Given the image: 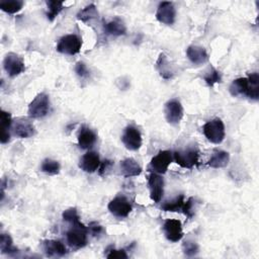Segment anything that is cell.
<instances>
[{"label":"cell","mask_w":259,"mask_h":259,"mask_svg":"<svg viewBox=\"0 0 259 259\" xmlns=\"http://www.w3.org/2000/svg\"><path fill=\"white\" fill-rule=\"evenodd\" d=\"M205 138L212 144H221L225 139V124L221 118L207 121L202 127Z\"/></svg>","instance_id":"1"},{"label":"cell","mask_w":259,"mask_h":259,"mask_svg":"<svg viewBox=\"0 0 259 259\" xmlns=\"http://www.w3.org/2000/svg\"><path fill=\"white\" fill-rule=\"evenodd\" d=\"M174 161L182 168L191 169L193 168L199 158V151L196 147H188L185 150L175 151L173 154Z\"/></svg>","instance_id":"2"},{"label":"cell","mask_w":259,"mask_h":259,"mask_svg":"<svg viewBox=\"0 0 259 259\" xmlns=\"http://www.w3.org/2000/svg\"><path fill=\"white\" fill-rule=\"evenodd\" d=\"M87 233H88V228H86L83 224L74 225L66 234L67 243L69 244L70 247L74 249L83 248L88 243Z\"/></svg>","instance_id":"3"},{"label":"cell","mask_w":259,"mask_h":259,"mask_svg":"<svg viewBox=\"0 0 259 259\" xmlns=\"http://www.w3.org/2000/svg\"><path fill=\"white\" fill-rule=\"evenodd\" d=\"M50 110V98L46 93H38L28 105L27 113L32 118L46 116Z\"/></svg>","instance_id":"4"},{"label":"cell","mask_w":259,"mask_h":259,"mask_svg":"<svg viewBox=\"0 0 259 259\" xmlns=\"http://www.w3.org/2000/svg\"><path fill=\"white\" fill-rule=\"evenodd\" d=\"M82 48V39L77 34H67L59 39L56 50L65 55H76Z\"/></svg>","instance_id":"5"},{"label":"cell","mask_w":259,"mask_h":259,"mask_svg":"<svg viewBox=\"0 0 259 259\" xmlns=\"http://www.w3.org/2000/svg\"><path fill=\"white\" fill-rule=\"evenodd\" d=\"M173 160V155L170 151H160L156 156L151 159L149 170L157 173V174H164L166 173L169 165Z\"/></svg>","instance_id":"6"},{"label":"cell","mask_w":259,"mask_h":259,"mask_svg":"<svg viewBox=\"0 0 259 259\" xmlns=\"http://www.w3.org/2000/svg\"><path fill=\"white\" fill-rule=\"evenodd\" d=\"M108 210L116 218H126L133 209L130 200L122 195L115 196L107 205Z\"/></svg>","instance_id":"7"},{"label":"cell","mask_w":259,"mask_h":259,"mask_svg":"<svg viewBox=\"0 0 259 259\" xmlns=\"http://www.w3.org/2000/svg\"><path fill=\"white\" fill-rule=\"evenodd\" d=\"M3 68L9 77H16L25 70L22 59L14 54L8 53L3 60Z\"/></svg>","instance_id":"8"},{"label":"cell","mask_w":259,"mask_h":259,"mask_svg":"<svg viewBox=\"0 0 259 259\" xmlns=\"http://www.w3.org/2000/svg\"><path fill=\"white\" fill-rule=\"evenodd\" d=\"M164 114L170 124H178L183 117V107L179 100L170 99L165 103Z\"/></svg>","instance_id":"9"},{"label":"cell","mask_w":259,"mask_h":259,"mask_svg":"<svg viewBox=\"0 0 259 259\" xmlns=\"http://www.w3.org/2000/svg\"><path fill=\"white\" fill-rule=\"evenodd\" d=\"M121 142L127 150L137 151L142 146V135L134 125H127L121 136Z\"/></svg>","instance_id":"10"},{"label":"cell","mask_w":259,"mask_h":259,"mask_svg":"<svg viewBox=\"0 0 259 259\" xmlns=\"http://www.w3.org/2000/svg\"><path fill=\"white\" fill-rule=\"evenodd\" d=\"M148 188L150 197L155 202L161 201L164 194V179L160 174L152 172L148 177Z\"/></svg>","instance_id":"11"},{"label":"cell","mask_w":259,"mask_h":259,"mask_svg":"<svg viewBox=\"0 0 259 259\" xmlns=\"http://www.w3.org/2000/svg\"><path fill=\"white\" fill-rule=\"evenodd\" d=\"M156 18L163 24H173L176 18V9L174 4L169 1H163L159 3L156 11Z\"/></svg>","instance_id":"12"},{"label":"cell","mask_w":259,"mask_h":259,"mask_svg":"<svg viewBox=\"0 0 259 259\" xmlns=\"http://www.w3.org/2000/svg\"><path fill=\"white\" fill-rule=\"evenodd\" d=\"M163 232L165 237L170 242H178L183 237L182 225L179 220L168 219L163 224Z\"/></svg>","instance_id":"13"},{"label":"cell","mask_w":259,"mask_h":259,"mask_svg":"<svg viewBox=\"0 0 259 259\" xmlns=\"http://www.w3.org/2000/svg\"><path fill=\"white\" fill-rule=\"evenodd\" d=\"M12 130L16 137L21 139L30 138L34 135V126L26 117H18L12 122Z\"/></svg>","instance_id":"14"},{"label":"cell","mask_w":259,"mask_h":259,"mask_svg":"<svg viewBox=\"0 0 259 259\" xmlns=\"http://www.w3.org/2000/svg\"><path fill=\"white\" fill-rule=\"evenodd\" d=\"M100 166V158L98 153L94 151H89L85 153L80 161H79V168L87 173L95 172Z\"/></svg>","instance_id":"15"},{"label":"cell","mask_w":259,"mask_h":259,"mask_svg":"<svg viewBox=\"0 0 259 259\" xmlns=\"http://www.w3.org/2000/svg\"><path fill=\"white\" fill-rule=\"evenodd\" d=\"M188 60L194 65H202L208 61V55L204 48L199 46H189L186 50Z\"/></svg>","instance_id":"16"},{"label":"cell","mask_w":259,"mask_h":259,"mask_svg":"<svg viewBox=\"0 0 259 259\" xmlns=\"http://www.w3.org/2000/svg\"><path fill=\"white\" fill-rule=\"evenodd\" d=\"M42 249L47 256H64L67 254V248L65 245L57 240H45L42 242Z\"/></svg>","instance_id":"17"},{"label":"cell","mask_w":259,"mask_h":259,"mask_svg":"<svg viewBox=\"0 0 259 259\" xmlns=\"http://www.w3.org/2000/svg\"><path fill=\"white\" fill-rule=\"evenodd\" d=\"M142 167L133 158H126L120 161V173L124 177H134L140 175Z\"/></svg>","instance_id":"18"},{"label":"cell","mask_w":259,"mask_h":259,"mask_svg":"<svg viewBox=\"0 0 259 259\" xmlns=\"http://www.w3.org/2000/svg\"><path fill=\"white\" fill-rule=\"evenodd\" d=\"M96 140V134L92 130L84 126L81 128L78 135V146L81 149H90L94 146Z\"/></svg>","instance_id":"19"},{"label":"cell","mask_w":259,"mask_h":259,"mask_svg":"<svg viewBox=\"0 0 259 259\" xmlns=\"http://www.w3.org/2000/svg\"><path fill=\"white\" fill-rule=\"evenodd\" d=\"M229 161L230 154L228 152L215 149L207 161V165L211 168H224L229 164Z\"/></svg>","instance_id":"20"},{"label":"cell","mask_w":259,"mask_h":259,"mask_svg":"<svg viewBox=\"0 0 259 259\" xmlns=\"http://www.w3.org/2000/svg\"><path fill=\"white\" fill-rule=\"evenodd\" d=\"M103 29H104V32L106 34L113 35V36L122 35L126 31V27H125L124 22L118 17H115V18L111 19L110 21L105 22L104 25H103Z\"/></svg>","instance_id":"21"},{"label":"cell","mask_w":259,"mask_h":259,"mask_svg":"<svg viewBox=\"0 0 259 259\" xmlns=\"http://www.w3.org/2000/svg\"><path fill=\"white\" fill-rule=\"evenodd\" d=\"M248 87H249L248 78L247 77H241V78L235 79L231 83V85L229 87V91L235 97L242 96V95H247Z\"/></svg>","instance_id":"22"},{"label":"cell","mask_w":259,"mask_h":259,"mask_svg":"<svg viewBox=\"0 0 259 259\" xmlns=\"http://www.w3.org/2000/svg\"><path fill=\"white\" fill-rule=\"evenodd\" d=\"M156 69L159 72L160 76L166 80L171 79L173 77V70L170 66V63L167 60V57L161 53L156 62Z\"/></svg>","instance_id":"23"},{"label":"cell","mask_w":259,"mask_h":259,"mask_svg":"<svg viewBox=\"0 0 259 259\" xmlns=\"http://www.w3.org/2000/svg\"><path fill=\"white\" fill-rule=\"evenodd\" d=\"M0 119H1V143L5 144L10 140L9 128L11 127L13 121L11 118V114L4 110H1Z\"/></svg>","instance_id":"24"},{"label":"cell","mask_w":259,"mask_h":259,"mask_svg":"<svg viewBox=\"0 0 259 259\" xmlns=\"http://www.w3.org/2000/svg\"><path fill=\"white\" fill-rule=\"evenodd\" d=\"M247 78H248V82H249L247 96L250 99L258 100V98H259V75L257 72H253V73L249 74Z\"/></svg>","instance_id":"25"},{"label":"cell","mask_w":259,"mask_h":259,"mask_svg":"<svg viewBox=\"0 0 259 259\" xmlns=\"http://www.w3.org/2000/svg\"><path fill=\"white\" fill-rule=\"evenodd\" d=\"M184 196L180 194L179 196L175 197L170 201H165L161 205V209H163L164 211H181L184 205Z\"/></svg>","instance_id":"26"},{"label":"cell","mask_w":259,"mask_h":259,"mask_svg":"<svg viewBox=\"0 0 259 259\" xmlns=\"http://www.w3.org/2000/svg\"><path fill=\"white\" fill-rule=\"evenodd\" d=\"M98 17V11L94 4H90L80 10L77 14V18L83 22H88L94 18Z\"/></svg>","instance_id":"27"},{"label":"cell","mask_w":259,"mask_h":259,"mask_svg":"<svg viewBox=\"0 0 259 259\" xmlns=\"http://www.w3.org/2000/svg\"><path fill=\"white\" fill-rule=\"evenodd\" d=\"M60 169H61V166H60V163L56 160H53V159H50V158H47L45 159L42 162H41V165H40V170L48 174V175H56V174H59L60 172Z\"/></svg>","instance_id":"28"},{"label":"cell","mask_w":259,"mask_h":259,"mask_svg":"<svg viewBox=\"0 0 259 259\" xmlns=\"http://www.w3.org/2000/svg\"><path fill=\"white\" fill-rule=\"evenodd\" d=\"M22 7H23V1H20V0H8V1L6 0V1L0 2L1 10L9 14H14L20 11Z\"/></svg>","instance_id":"29"},{"label":"cell","mask_w":259,"mask_h":259,"mask_svg":"<svg viewBox=\"0 0 259 259\" xmlns=\"http://www.w3.org/2000/svg\"><path fill=\"white\" fill-rule=\"evenodd\" d=\"M0 249L3 254H12L16 253L18 250L13 246V242L11 237L8 234H1L0 236Z\"/></svg>","instance_id":"30"},{"label":"cell","mask_w":259,"mask_h":259,"mask_svg":"<svg viewBox=\"0 0 259 259\" xmlns=\"http://www.w3.org/2000/svg\"><path fill=\"white\" fill-rule=\"evenodd\" d=\"M63 4L64 3L62 1H53V0L47 1V5H48L47 17L50 21H53L58 16V14L62 11Z\"/></svg>","instance_id":"31"},{"label":"cell","mask_w":259,"mask_h":259,"mask_svg":"<svg viewBox=\"0 0 259 259\" xmlns=\"http://www.w3.org/2000/svg\"><path fill=\"white\" fill-rule=\"evenodd\" d=\"M203 80L208 86H213L215 83H220L222 81V76L218 70L210 66L208 71H206L203 75Z\"/></svg>","instance_id":"32"},{"label":"cell","mask_w":259,"mask_h":259,"mask_svg":"<svg viewBox=\"0 0 259 259\" xmlns=\"http://www.w3.org/2000/svg\"><path fill=\"white\" fill-rule=\"evenodd\" d=\"M62 218H63V220H64L65 222L70 223L72 226L82 224V223L80 222L79 214H78L77 209H76L75 207H70V208L64 210V212L62 213Z\"/></svg>","instance_id":"33"},{"label":"cell","mask_w":259,"mask_h":259,"mask_svg":"<svg viewBox=\"0 0 259 259\" xmlns=\"http://www.w3.org/2000/svg\"><path fill=\"white\" fill-rule=\"evenodd\" d=\"M182 250H183V253L186 256H194L195 254L198 253L199 248H198V245L195 242L185 241L182 245Z\"/></svg>","instance_id":"34"},{"label":"cell","mask_w":259,"mask_h":259,"mask_svg":"<svg viewBox=\"0 0 259 259\" xmlns=\"http://www.w3.org/2000/svg\"><path fill=\"white\" fill-rule=\"evenodd\" d=\"M106 251L108 253L105 255L107 258H113V259H121V258H127V255L124 250H116L114 248H108Z\"/></svg>","instance_id":"35"},{"label":"cell","mask_w":259,"mask_h":259,"mask_svg":"<svg viewBox=\"0 0 259 259\" xmlns=\"http://www.w3.org/2000/svg\"><path fill=\"white\" fill-rule=\"evenodd\" d=\"M75 72H76V74H77L80 78H82V79L87 78V77L89 76V70H88L87 66H86L83 62H78V63L76 64V66H75Z\"/></svg>","instance_id":"36"},{"label":"cell","mask_w":259,"mask_h":259,"mask_svg":"<svg viewBox=\"0 0 259 259\" xmlns=\"http://www.w3.org/2000/svg\"><path fill=\"white\" fill-rule=\"evenodd\" d=\"M193 198L190 197L187 199V201H184V205L182 208L183 213L187 217V218H192L193 215Z\"/></svg>","instance_id":"37"},{"label":"cell","mask_w":259,"mask_h":259,"mask_svg":"<svg viewBox=\"0 0 259 259\" xmlns=\"http://www.w3.org/2000/svg\"><path fill=\"white\" fill-rule=\"evenodd\" d=\"M88 232H90L93 236H98V235H101L104 232V230H103L102 226H100L98 223L92 222L89 224Z\"/></svg>","instance_id":"38"},{"label":"cell","mask_w":259,"mask_h":259,"mask_svg":"<svg viewBox=\"0 0 259 259\" xmlns=\"http://www.w3.org/2000/svg\"><path fill=\"white\" fill-rule=\"evenodd\" d=\"M112 165H113L112 161H110V160H104L102 163H100V166H99V174H100V175H103Z\"/></svg>","instance_id":"39"}]
</instances>
